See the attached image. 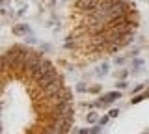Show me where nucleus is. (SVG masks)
I'll return each mask as SVG.
<instances>
[{
	"instance_id": "obj_2",
	"label": "nucleus",
	"mask_w": 149,
	"mask_h": 134,
	"mask_svg": "<svg viewBox=\"0 0 149 134\" xmlns=\"http://www.w3.org/2000/svg\"><path fill=\"white\" fill-rule=\"evenodd\" d=\"M11 32H13V35H19V37H21V35H28L32 30H30V26H28L26 22H17V24H13Z\"/></svg>"
},
{
	"instance_id": "obj_13",
	"label": "nucleus",
	"mask_w": 149,
	"mask_h": 134,
	"mask_svg": "<svg viewBox=\"0 0 149 134\" xmlns=\"http://www.w3.org/2000/svg\"><path fill=\"white\" fill-rule=\"evenodd\" d=\"M26 43H30V45H36V43H37V39L34 37V35H30V37L26 35Z\"/></svg>"
},
{
	"instance_id": "obj_1",
	"label": "nucleus",
	"mask_w": 149,
	"mask_h": 134,
	"mask_svg": "<svg viewBox=\"0 0 149 134\" xmlns=\"http://www.w3.org/2000/svg\"><path fill=\"white\" fill-rule=\"evenodd\" d=\"M62 90H63V80H62V76H58L56 80L50 82V84H47L45 87H41V97H52V95H58Z\"/></svg>"
},
{
	"instance_id": "obj_12",
	"label": "nucleus",
	"mask_w": 149,
	"mask_h": 134,
	"mask_svg": "<svg viewBox=\"0 0 149 134\" xmlns=\"http://www.w3.org/2000/svg\"><path fill=\"white\" fill-rule=\"evenodd\" d=\"M114 63H116V65H123V63H125V58H118V56H116L114 58Z\"/></svg>"
},
{
	"instance_id": "obj_16",
	"label": "nucleus",
	"mask_w": 149,
	"mask_h": 134,
	"mask_svg": "<svg viewBox=\"0 0 149 134\" xmlns=\"http://www.w3.org/2000/svg\"><path fill=\"white\" fill-rule=\"evenodd\" d=\"M41 50H50V45H47V43H41Z\"/></svg>"
},
{
	"instance_id": "obj_5",
	"label": "nucleus",
	"mask_w": 149,
	"mask_h": 134,
	"mask_svg": "<svg viewBox=\"0 0 149 134\" xmlns=\"http://www.w3.org/2000/svg\"><path fill=\"white\" fill-rule=\"evenodd\" d=\"M106 73H108V63H102V67L97 69V75L102 76V75H106Z\"/></svg>"
},
{
	"instance_id": "obj_8",
	"label": "nucleus",
	"mask_w": 149,
	"mask_h": 134,
	"mask_svg": "<svg viewBox=\"0 0 149 134\" xmlns=\"http://www.w3.org/2000/svg\"><path fill=\"white\" fill-rule=\"evenodd\" d=\"M127 75H129V73L125 71V69H121V71L116 73V78H121V80H125V76H127Z\"/></svg>"
},
{
	"instance_id": "obj_15",
	"label": "nucleus",
	"mask_w": 149,
	"mask_h": 134,
	"mask_svg": "<svg viewBox=\"0 0 149 134\" xmlns=\"http://www.w3.org/2000/svg\"><path fill=\"white\" fill-rule=\"evenodd\" d=\"M99 131H101V125H97V127L91 128V134H99Z\"/></svg>"
},
{
	"instance_id": "obj_17",
	"label": "nucleus",
	"mask_w": 149,
	"mask_h": 134,
	"mask_svg": "<svg viewBox=\"0 0 149 134\" xmlns=\"http://www.w3.org/2000/svg\"><path fill=\"white\" fill-rule=\"evenodd\" d=\"M78 134H91V131H88V128H82V131H78Z\"/></svg>"
},
{
	"instance_id": "obj_14",
	"label": "nucleus",
	"mask_w": 149,
	"mask_h": 134,
	"mask_svg": "<svg viewBox=\"0 0 149 134\" xmlns=\"http://www.w3.org/2000/svg\"><path fill=\"white\" fill-rule=\"evenodd\" d=\"M132 65H134V67H140V65H142V60H138V58L132 60Z\"/></svg>"
},
{
	"instance_id": "obj_6",
	"label": "nucleus",
	"mask_w": 149,
	"mask_h": 134,
	"mask_svg": "<svg viewBox=\"0 0 149 134\" xmlns=\"http://www.w3.org/2000/svg\"><path fill=\"white\" fill-rule=\"evenodd\" d=\"M88 90H90V87L84 84V82H78V84H77V91H78V93H84V91H88Z\"/></svg>"
},
{
	"instance_id": "obj_9",
	"label": "nucleus",
	"mask_w": 149,
	"mask_h": 134,
	"mask_svg": "<svg viewBox=\"0 0 149 134\" xmlns=\"http://www.w3.org/2000/svg\"><path fill=\"white\" fill-rule=\"evenodd\" d=\"M88 91H90V93H93V95H97V93L101 91V86H99V84H95V86H91Z\"/></svg>"
},
{
	"instance_id": "obj_10",
	"label": "nucleus",
	"mask_w": 149,
	"mask_h": 134,
	"mask_svg": "<svg viewBox=\"0 0 149 134\" xmlns=\"http://www.w3.org/2000/svg\"><path fill=\"white\" fill-rule=\"evenodd\" d=\"M108 115H110V117H118V115H119V110L118 108H112L110 112H108Z\"/></svg>"
},
{
	"instance_id": "obj_3",
	"label": "nucleus",
	"mask_w": 149,
	"mask_h": 134,
	"mask_svg": "<svg viewBox=\"0 0 149 134\" xmlns=\"http://www.w3.org/2000/svg\"><path fill=\"white\" fill-rule=\"evenodd\" d=\"M99 119H101V117L97 115V112H90V114L86 115V121H88V123H99Z\"/></svg>"
},
{
	"instance_id": "obj_7",
	"label": "nucleus",
	"mask_w": 149,
	"mask_h": 134,
	"mask_svg": "<svg viewBox=\"0 0 149 134\" xmlns=\"http://www.w3.org/2000/svg\"><path fill=\"white\" fill-rule=\"evenodd\" d=\"M127 86H129V82H127V80H119V82H116V87H118V90H125Z\"/></svg>"
},
{
	"instance_id": "obj_4",
	"label": "nucleus",
	"mask_w": 149,
	"mask_h": 134,
	"mask_svg": "<svg viewBox=\"0 0 149 134\" xmlns=\"http://www.w3.org/2000/svg\"><path fill=\"white\" fill-rule=\"evenodd\" d=\"M146 97H149V91H146V93H138L136 97H132V99H130V104H136V103H140V101H143Z\"/></svg>"
},
{
	"instance_id": "obj_11",
	"label": "nucleus",
	"mask_w": 149,
	"mask_h": 134,
	"mask_svg": "<svg viewBox=\"0 0 149 134\" xmlns=\"http://www.w3.org/2000/svg\"><path fill=\"white\" fill-rule=\"evenodd\" d=\"M108 119H110V115H102V117L99 119V125H101V127H102V125H106V123H108Z\"/></svg>"
}]
</instances>
